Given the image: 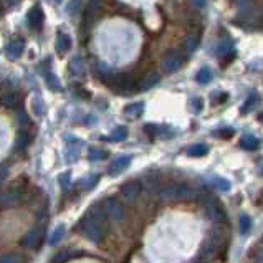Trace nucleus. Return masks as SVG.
Returning a JSON list of instances; mask_svg holds the SVG:
<instances>
[{"instance_id":"obj_1","label":"nucleus","mask_w":263,"mask_h":263,"mask_svg":"<svg viewBox=\"0 0 263 263\" xmlns=\"http://www.w3.org/2000/svg\"><path fill=\"white\" fill-rule=\"evenodd\" d=\"M108 219V214L104 210L103 202L94 204V205L86 212V215L80 222V230L83 235L91 242H101L104 234V220Z\"/></svg>"},{"instance_id":"obj_18","label":"nucleus","mask_w":263,"mask_h":263,"mask_svg":"<svg viewBox=\"0 0 263 263\" xmlns=\"http://www.w3.org/2000/svg\"><path fill=\"white\" fill-rule=\"evenodd\" d=\"M199 35H187V38H185V43H184V50H185V53H192V52H196V48H197V45H199Z\"/></svg>"},{"instance_id":"obj_42","label":"nucleus","mask_w":263,"mask_h":263,"mask_svg":"<svg viewBox=\"0 0 263 263\" xmlns=\"http://www.w3.org/2000/svg\"><path fill=\"white\" fill-rule=\"evenodd\" d=\"M260 121L263 122V115H260Z\"/></svg>"},{"instance_id":"obj_25","label":"nucleus","mask_w":263,"mask_h":263,"mask_svg":"<svg viewBox=\"0 0 263 263\" xmlns=\"http://www.w3.org/2000/svg\"><path fill=\"white\" fill-rule=\"evenodd\" d=\"M212 184L219 190H230V182L224 177H217L215 175V177H212Z\"/></svg>"},{"instance_id":"obj_16","label":"nucleus","mask_w":263,"mask_h":263,"mask_svg":"<svg viewBox=\"0 0 263 263\" xmlns=\"http://www.w3.org/2000/svg\"><path fill=\"white\" fill-rule=\"evenodd\" d=\"M258 146H260V141H258V138H255V136H243L240 139V147L247 149V151H253Z\"/></svg>"},{"instance_id":"obj_26","label":"nucleus","mask_w":263,"mask_h":263,"mask_svg":"<svg viewBox=\"0 0 263 263\" xmlns=\"http://www.w3.org/2000/svg\"><path fill=\"white\" fill-rule=\"evenodd\" d=\"M108 157V152L103 149H91L89 151V161H103Z\"/></svg>"},{"instance_id":"obj_35","label":"nucleus","mask_w":263,"mask_h":263,"mask_svg":"<svg viewBox=\"0 0 263 263\" xmlns=\"http://www.w3.org/2000/svg\"><path fill=\"white\" fill-rule=\"evenodd\" d=\"M99 2H101V0H89V8L98 7V5H99Z\"/></svg>"},{"instance_id":"obj_28","label":"nucleus","mask_w":263,"mask_h":263,"mask_svg":"<svg viewBox=\"0 0 263 263\" xmlns=\"http://www.w3.org/2000/svg\"><path fill=\"white\" fill-rule=\"evenodd\" d=\"M22 258L17 253H5V255L0 257V263H20Z\"/></svg>"},{"instance_id":"obj_29","label":"nucleus","mask_w":263,"mask_h":263,"mask_svg":"<svg viewBox=\"0 0 263 263\" xmlns=\"http://www.w3.org/2000/svg\"><path fill=\"white\" fill-rule=\"evenodd\" d=\"M47 81H48V85L52 86L53 89H57V91H58V89H60V83H58L57 76L53 75L52 71H48V73H47Z\"/></svg>"},{"instance_id":"obj_3","label":"nucleus","mask_w":263,"mask_h":263,"mask_svg":"<svg viewBox=\"0 0 263 263\" xmlns=\"http://www.w3.org/2000/svg\"><path fill=\"white\" fill-rule=\"evenodd\" d=\"M103 81L106 85H110L116 91H126V89L134 88V80L133 76L128 73H117V75H108L104 76Z\"/></svg>"},{"instance_id":"obj_19","label":"nucleus","mask_w":263,"mask_h":263,"mask_svg":"<svg viewBox=\"0 0 263 263\" xmlns=\"http://www.w3.org/2000/svg\"><path fill=\"white\" fill-rule=\"evenodd\" d=\"M208 152V147L205 144H194V146L187 147V154L189 156H194V157H201V156H205Z\"/></svg>"},{"instance_id":"obj_38","label":"nucleus","mask_w":263,"mask_h":263,"mask_svg":"<svg viewBox=\"0 0 263 263\" xmlns=\"http://www.w3.org/2000/svg\"><path fill=\"white\" fill-rule=\"evenodd\" d=\"M258 172H260V174H263V159H262L260 164H258Z\"/></svg>"},{"instance_id":"obj_21","label":"nucleus","mask_w":263,"mask_h":263,"mask_svg":"<svg viewBox=\"0 0 263 263\" xmlns=\"http://www.w3.org/2000/svg\"><path fill=\"white\" fill-rule=\"evenodd\" d=\"M29 143H30V134L27 133V131H20L19 138H17V144H15L17 151H25V147L29 146Z\"/></svg>"},{"instance_id":"obj_33","label":"nucleus","mask_w":263,"mask_h":263,"mask_svg":"<svg viewBox=\"0 0 263 263\" xmlns=\"http://www.w3.org/2000/svg\"><path fill=\"white\" fill-rule=\"evenodd\" d=\"M60 182L63 187H66V185H70V172H66V174L60 175Z\"/></svg>"},{"instance_id":"obj_15","label":"nucleus","mask_w":263,"mask_h":263,"mask_svg":"<svg viewBox=\"0 0 263 263\" xmlns=\"http://www.w3.org/2000/svg\"><path fill=\"white\" fill-rule=\"evenodd\" d=\"M124 113H126L128 116H133V117L143 116V113H144V103H141V101L131 103V104H128V106L124 108Z\"/></svg>"},{"instance_id":"obj_13","label":"nucleus","mask_w":263,"mask_h":263,"mask_svg":"<svg viewBox=\"0 0 263 263\" xmlns=\"http://www.w3.org/2000/svg\"><path fill=\"white\" fill-rule=\"evenodd\" d=\"M159 81H161V76L159 75H157V73H151V75L144 76V78L139 81L138 88H139V91H146V89L154 88V86L159 83Z\"/></svg>"},{"instance_id":"obj_2","label":"nucleus","mask_w":263,"mask_h":263,"mask_svg":"<svg viewBox=\"0 0 263 263\" xmlns=\"http://www.w3.org/2000/svg\"><path fill=\"white\" fill-rule=\"evenodd\" d=\"M159 196L166 201H175V199H187L192 196V189L185 184H171L159 190Z\"/></svg>"},{"instance_id":"obj_11","label":"nucleus","mask_w":263,"mask_h":263,"mask_svg":"<svg viewBox=\"0 0 263 263\" xmlns=\"http://www.w3.org/2000/svg\"><path fill=\"white\" fill-rule=\"evenodd\" d=\"M139 192H141V184H139V180H131V182H126L121 187V194L126 199H129V201H133L134 197H138Z\"/></svg>"},{"instance_id":"obj_23","label":"nucleus","mask_w":263,"mask_h":263,"mask_svg":"<svg viewBox=\"0 0 263 263\" xmlns=\"http://www.w3.org/2000/svg\"><path fill=\"white\" fill-rule=\"evenodd\" d=\"M210 78H212V73H210V70H208L207 66H204V68L199 70V73H197V81H199V83L205 85V83L210 81Z\"/></svg>"},{"instance_id":"obj_39","label":"nucleus","mask_w":263,"mask_h":263,"mask_svg":"<svg viewBox=\"0 0 263 263\" xmlns=\"http://www.w3.org/2000/svg\"><path fill=\"white\" fill-rule=\"evenodd\" d=\"M258 260H260V263H263V248L260 250V255H258Z\"/></svg>"},{"instance_id":"obj_22","label":"nucleus","mask_w":263,"mask_h":263,"mask_svg":"<svg viewBox=\"0 0 263 263\" xmlns=\"http://www.w3.org/2000/svg\"><path fill=\"white\" fill-rule=\"evenodd\" d=\"M63 235H65V225H58L57 229L53 230L52 237H50V243H52V245H57V243L63 238Z\"/></svg>"},{"instance_id":"obj_6","label":"nucleus","mask_w":263,"mask_h":263,"mask_svg":"<svg viewBox=\"0 0 263 263\" xmlns=\"http://www.w3.org/2000/svg\"><path fill=\"white\" fill-rule=\"evenodd\" d=\"M104 205V210H106V214L110 219H115V220H121L126 217V212H124V207H122V204L119 201H116V199H106V201L103 202Z\"/></svg>"},{"instance_id":"obj_17","label":"nucleus","mask_w":263,"mask_h":263,"mask_svg":"<svg viewBox=\"0 0 263 263\" xmlns=\"http://www.w3.org/2000/svg\"><path fill=\"white\" fill-rule=\"evenodd\" d=\"M126 138H128V129H126L124 126H117V128L110 134V141H113V143L124 141Z\"/></svg>"},{"instance_id":"obj_40","label":"nucleus","mask_w":263,"mask_h":263,"mask_svg":"<svg viewBox=\"0 0 263 263\" xmlns=\"http://www.w3.org/2000/svg\"><path fill=\"white\" fill-rule=\"evenodd\" d=\"M52 2H53V3H61L63 0H52Z\"/></svg>"},{"instance_id":"obj_9","label":"nucleus","mask_w":263,"mask_h":263,"mask_svg":"<svg viewBox=\"0 0 263 263\" xmlns=\"http://www.w3.org/2000/svg\"><path fill=\"white\" fill-rule=\"evenodd\" d=\"M42 238H43V229L42 227H35L33 230H30L29 234L25 235V240L22 242V245H25V247H29V248H37L40 242H42Z\"/></svg>"},{"instance_id":"obj_34","label":"nucleus","mask_w":263,"mask_h":263,"mask_svg":"<svg viewBox=\"0 0 263 263\" xmlns=\"http://www.w3.org/2000/svg\"><path fill=\"white\" fill-rule=\"evenodd\" d=\"M192 106H194V110H196V111H201L202 110V99H199V98L192 99Z\"/></svg>"},{"instance_id":"obj_41","label":"nucleus","mask_w":263,"mask_h":263,"mask_svg":"<svg viewBox=\"0 0 263 263\" xmlns=\"http://www.w3.org/2000/svg\"><path fill=\"white\" fill-rule=\"evenodd\" d=\"M7 2H8V3H15L17 0H7Z\"/></svg>"},{"instance_id":"obj_20","label":"nucleus","mask_w":263,"mask_h":263,"mask_svg":"<svg viewBox=\"0 0 263 263\" xmlns=\"http://www.w3.org/2000/svg\"><path fill=\"white\" fill-rule=\"evenodd\" d=\"M238 224H240V234L242 235H247L248 232L252 230V219L248 217L247 214H242L240 215V219H238Z\"/></svg>"},{"instance_id":"obj_27","label":"nucleus","mask_w":263,"mask_h":263,"mask_svg":"<svg viewBox=\"0 0 263 263\" xmlns=\"http://www.w3.org/2000/svg\"><path fill=\"white\" fill-rule=\"evenodd\" d=\"M70 70L73 71V73H76V75H81V73H83V63H81V58H80V57H75L73 60H71Z\"/></svg>"},{"instance_id":"obj_10","label":"nucleus","mask_w":263,"mask_h":263,"mask_svg":"<svg viewBox=\"0 0 263 263\" xmlns=\"http://www.w3.org/2000/svg\"><path fill=\"white\" fill-rule=\"evenodd\" d=\"M24 50H25V43L22 42V40H12V42L7 45L5 52H7V57L8 58H12V60H17V58L22 57Z\"/></svg>"},{"instance_id":"obj_7","label":"nucleus","mask_w":263,"mask_h":263,"mask_svg":"<svg viewBox=\"0 0 263 263\" xmlns=\"http://www.w3.org/2000/svg\"><path fill=\"white\" fill-rule=\"evenodd\" d=\"M205 212L208 215V219H212L214 222H224L225 220V212L224 208L215 199H208L205 201Z\"/></svg>"},{"instance_id":"obj_36","label":"nucleus","mask_w":263,"mask_h":263,"mask_svg":"<svg viewBox=\"0 0 263 263\" xmlns=\"http://www.w3.org/2000/svg\"><path fill=\"white\" fill-rule=\"evenodd\" d=\"M20 121H22V122H24V121L29 122V116H27V113H24V111L20 113Z\"/></svg>"},{"instance_id":"obj_37","label":"nucleus","mask_w":263,"mask_h":263,"mask_svg":"<svg viewBox=\"0 0 263 263\" xmlns=\"http://www.w3.org/2000/svg\"><path fill=\"white\" fill-rule=\"evenodd\" d=\"M5 174H7L5 169H2V171H0V182H2V179L5 177Z\"/></svg>"},{"instance_id":"obj_5","label":"nucleus","mask_w":263,"mask_h":263,"mask_svg":"<svg viewBox=\"0 0 263 263\" xmlns=\"http://www.w3.org/2000/svg\"><path fill=\"white\" fill-rule=\"evenodd\" d=\"M43 20H45V13L42 10V5L35 3L29 10V13H27V24H29L31 30L40 31L43 29Z\"/></svg>"},{"instance_id":"obj_32","label":"nucleus","mask_w":263,"mask_h":263,"mask_svg":"<svg viewBox=\"0 0 263 263\" xmlns=\"http://www.w3.org/2000/svg\"><path fill=\"white\" fill-rule=\"evenodd\" d=\"M190 3H192L196 8H204L207 5V0H189Z\"/></svg>"},{"instance_id":"obj_24","label":"nucleus","mask_w":263,"mask_h":263,"mask_svg":"<svg viewBox=\"0 0 263 263\" xmlns=\"http://www.w3.org/2000/svg\"><path fill=\"white\" fill-rule=\"evenodd\" d=\"M78 156H80V146H68L66 149V156H65V159L66 162H75L76 159H78Z\"/></svg>"},{"instance_id":"obj_14","label":"nucleus","mask_w":263,"mask_h":263,"mask_svg":"<svg viewBox=\"0 0 263 263\" xmlns=\"http://www.w3.org/2000/svg\"><path fill=\"white\" fill-rule=\"evenodd\" d=\"M0 103L5 108H10V110H15V108L20 106L19 96H17L15 93H3L2 96H0Z\"/></svg>"},{"instance_id":"obj_31","label":"nucleus","mask_w":263,"mask_h":263,"mask_svg":"<svg viewBox=\"0 0 263 263\" xmlns=\"http://www.w3.org/2000/svg\"><path fill=\"white\" fill-rule=\"evenodd\" d=\"M255 104H257V96H250V98L247 99V104H245V106L242 108V113H247L252 106H255Z\"/></svg>"},{"instance_id":"obj_12","label":"nucleus","mask_w":263,"mask_h":263,"mask_svg":"<svg viewBox=\"0 0 263 263\" xmlns=\"http://www.w3.org/2000/svg\"><path fill=\"white\" fill-rule=\"evenodd\" d=\"M55 47H57L58 55H65L68 50L71 48V38H70V35L63 33V31H58V37H57Z\"/></svg>"},{"instance_id":"obj_30","label":"nucleus","mask_w":263,"mask_h":263,"mask_svg":"<svg viewBox=\"0 0 263 263\" xmlns=\"http://www.w3.org/2000/svg\"><path fill=\"white\" fill-rule=\"evenodd\" d=\"M98 180H99L98 175H91V177H88V179H86L85 182H83V187H85V189H93L94 185L98 184Z\"/></svg>"},{"instance_id":"obj_8","label":"nucleus","mask_w":263,"mask_h":263,"mask_svg":"<svg viewBox=\"0 0 263 263\" xmlns=\"http://www.w3.org/2000/svg\"><path fill=\"white\" fill-rule=\"evenodd\" d=\"M131 166V157L129 156H121L111 162L110 169H108V174L110 175H119L121 172H124Z\"/></svg>"},{"instance_id":"obj_4","label":"nucleus","mask_w":263,"mask_h":263,"mask_svg":"<svg viewBox=\"0 0 263 263\" xmlns=\"http://www.w3.org/2000/svg\"><path fill=\"white\" fill-rule=\"evenodd\" d=\"M184 63H185V55L175 50V52L167 53L164 57V60H162V68H164L166 71H169V73H174V71H177L179 68H182Z\"/></svg>"}]
</instances>
